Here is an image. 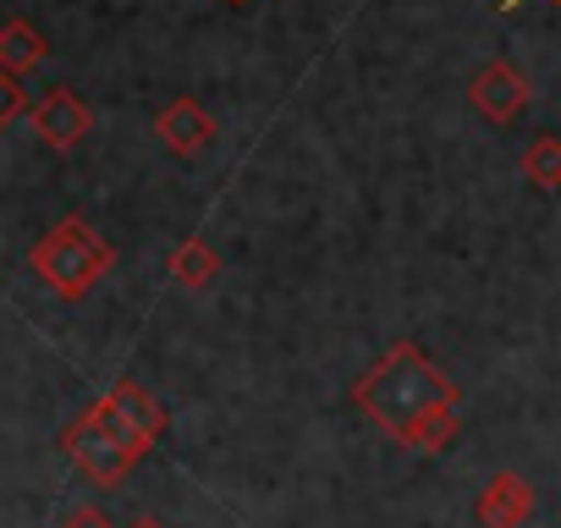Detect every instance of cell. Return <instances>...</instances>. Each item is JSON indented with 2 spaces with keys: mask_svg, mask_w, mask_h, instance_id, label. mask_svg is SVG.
<instances>
[{
  "mask_svg": "<svg viewBox=\"0 0 561 528\" xmlns=\"http://www.w3.org/2000/svg\"><path fill=\"white\" fill-rule=\"evenodd\" d=\"M127 528H165V517H154V512H144V517H133Z\"/></svg>",
  "mask_w": 561,
  "mask_h": 528,
  "instance_id": "5bb4252c",
  "label": "cell"
},
{
  "mask_svg": "<svg viewBox=\"0 0 561 528\" xmlns=\"http://www.w3.org/2000/svg\"><path fill=\"white\" fill-rule=\"evenodd\" d=\"M226 7H253V0H226Z\"/></svg>",
  "mask_w": 561,
  "mask_h": 528,
  "instance_id": "9a60e30c",
  "label": "cell"
},
{
  "mask_svg": "<svg viewBox=\"0 0 561 528\" xmlns=\"http://www.w3.org/2000/svg\"><path fill=\"white\" fill-rule=\"evenodd\" d=\"M28 264H34V276H39L56 298L78 303V298H89V292L100 287V276L116 264V248H111L83 215H67L61 226H50V231L34 242Z\"/></svg>",
  "mask_w": 561,
  "mask_h": 528,
  "instance_id": "7a4b0ae2",
  "label": "cell"
},
{
  "mask_svg": "<svg viewBox=\"0 0 561 528\" xmlns=\"http://www.w3.org/2000/svg\"><path fill=\"white\" fill-rule=\"evenodd\" d=\"M528 78L512 67V61H484L473 78H468V105L484 116V122H495V127H506V122H517L523 116V105H528Z\"/></svg>",
  "mask_w": 561,
  "mask_h": 528,
  "instance_id": "5b68a950",
  "label": "cell"
},
{
  "mask_svg": "<svg viewBox=\"0 0 561 528\" xmlns=\"http://www.w3.org/2000/svg\"><path fill=\"white\" fill-rule=\"evenodd\" d=\"M50 56V39L28 23V18H12L7 28H0V72H28V67H39Z\"/></svg>",
  "mask_w": 561,
  "mask_h": 528,
  "instance_id": "30bf717a",
  "label": "cell"
},
{
  "mask_svg": "<svg viewBox=\"0 0 561 528\" xmlns=\"http://www.w3.org/2000/svg\"><path fill=\"white\" fill-rule=\"evenodd\" d=\"M473 517H479V528H523L534 517V484L512 468L490 473V484L473 501Z\"/></svg>",
  "mask_w": 561,
  "mask_h": 528,
  "instance_id": "52a82bcc",
  "label": "cell"
},
{
  "mask_svg": "<svg viewBox=\"0 0 561 528\" xmlns=\"http://www.w3.org/2000/svg\"><path fill=\"white\" fill-rule=\"evenodd\" d=\"M61 451L78 462V473L83 479H94V484H122L138 462H144V451L138 446H127L105 418H100V408H89L67 435H61Z\"/></svg>",
  "mask_w": 561,
  "mask_h": 528,
  "instance_id": "3957f363",
  "label": "cell"
},
{
  "mask_svg": "<svg viewBox=\"0 0 561 528\" xmlns=\"http://www.w3.org/2000/svg\"><path fill=\"white\" fill-rule=\"evenodd\" d=\"M353 402L402 446L413 451H446L462 429L457 402L462 391L424 358V347L397 342L375 358V369L353 386Z\"/></svg>",
  "mask_w": 561,
  "mask_h": 528,
  "instance_id": "6da1fadb",
  "label": "cell"
},
{
  "mask_svg": "<svg viewBox=\"0 0 561 528\" xmlns=\"http://www.w3.org/2000/svg\"><path fill=\"white\" fill-rule=\"evenodd\" d=\"M165 271H171V282H176V287H187V292H204V287L220 276V253H215L204 237H187V242H176V248H171Z\"/></svg>",
  "mask_w": 561,
  "mask_h": 528,
  "instance_id": "9c48e42d",
  "label": "cell"
},
{
  "mask_svg": "<svg viewBox=\"0 0 561 528\" xmlns=\"http://www.w3.org/2000/svg\"><path fill=\"white\" fill-rule=\"evenodd\" d=\"M154 138H160L176 160H193V154L209 149V138H215V116H209L198 100H171V105L154 116Z\"/></svg>",
  "mask_w": 561,
  "mask_h": 528,
  "instance_id": "ba28073f",
  "label": "cell"
},
{
  "mask_svg": "<svg viewBox=\"0 0 561 528\" xmlns=\"http://www.w3.org/2000/svg\"><path fill=\"white\" fill-rule=\"evenodd\" d=\"M23 111H34V105H28V89H23L18 72H7V105H0V122H18Z\"/></svg>",
  "mask_w": 561,
  "mask_h": 528,
  "instance_id": "4fadbf2b",
  "label": "cell"
},
{
  "mask_svg": "<svg viewBox=\"0 0 561 528\" xmlns=\"http://www.w3.org/2000/svg\"><path fill=\"white\" fill-rule=\"evenodd\" d=\"M94 408H100V418H105V424H111V429H116L127 446H138L144 457H149V446L165 435V408H160V402H154V397H149L138 380L111 386V391H105Z\"/></svg>",
  "mask_w": 561,
  "mask_h": 528,
  "instance_id": "277c9868",
  "label": "cell"
},
{
  "mask_svg": "<svg viewBox=\"0 0 561 528\" xmlns=\"http://www.w3.org/2000/svg\"><path fill=\"white\" fill-rule=\"evenodd\" d=\"M56 528H116V523L105 517V506H67Z\"/></svg>",
  "mask_w": 561,
  "mask_h": 528,
  "instance_id": "7c38bea8",
  "label": "cell"
},
{
  "mask_svg": "<svg viewBox=\"0 0 561 528\" xmlns=\"http://www.w3.org/2000/svg\"><path fill=\"white\" fill-rule=\"evenodd\" d=\"M523 182L539 193H561V138H534L523 154Z\"/></svg>",
  "mask_w": 561,
  "mask_h": 528,
  "instance_id": "8fae6325",
  "label": "cell"
},
{
  "mask_svg": "<svg viewBox=\"0 0 561 528\" xmlns=\"http://www.w3.org/2000/svg\"><path fill=\"white\" fill-rule=\"evenodd\" d=\"M34 133L45 138V149H56V154H67V149H78L83 138H89V127H94V111L72 94V89H50L45 100H34Z\"/></svg>",
  "mask_w": 561,
  "mask_h": 528,
  "instance_id": "8992f818",
  "label": "cell"
},
{
  "mask_svg": "<svg viewBox=\"0 0 561 528\" xmlns=\"http://www.w3.org/2000/svg\"><path fill=\"white\" fill-rule=\"evenodd\" d=\"M512 7H517V0H501V12H512Z\"/></svg>",
  "mask_w": 561,
  "mask_h": 528,
  "instance_id": "2e32d148",
  "label": "cell"
}]
</instances>
